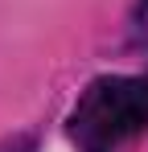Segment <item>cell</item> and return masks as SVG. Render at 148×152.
<instances>
[{"mask_svg":"<svg viewBox=\"0 0 148 152\" xmlns=\"http://www.w3.org/2000/svg\"><path fill=\"white\" fill-rule=\"evenodd\" d=\"M78 152H123L148 132V82L136 74L95 78L66 119Z\"/></svg>","mask_w":148,"mask_h":152,"instance_id":"1","label":"cell"},{"mask_svg":"<svg viewBox=\"0 0 148 152\" xmlns=\"http://www.w3.org/2000/svg\"><path fill=\"white\" fill-rule=\"evenodd\" d=\"M127 33H132L136 45H144V50H148V0H136L132 21H127Z\"/></svg>","mask_w":148,"mask_h":152,"instance_id":"2","label":"cell"},{"mask_svg":"<svg viewBox=\"0 0 148 152\" xmlns=\"http://www.w3.org/2000/svg\"><path fill=\"white\" fill-rule=\"evenodd\" d=\"M0 152H33V140H29V136H17V140L0 144Z\"/></svg>","mask_w":148,"mask_h":152,"instance_id":"3","label":"cell"}]
</instances>
